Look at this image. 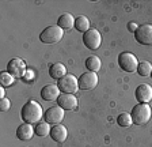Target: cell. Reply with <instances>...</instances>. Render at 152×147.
<instances>
[{
  "label": "cell",
  "mask_w": 152,
  "mask_h": 147,
  "mask_svg": "<svg viewBox=\"0 0 152 147\" xmlns=\"http://www.w3.org/2000/svg\"><path fill=\"white\" fill-rule=\"evenodd\" d=\"M118 64H120L121 70H124L125 72H137L139 61H137L136 56L129 52H122L118 56Z\"/></svg>",
  "instance_id": "5"
},
{
  "label": "cell",
  "mask_w": 152,
  "mask_h": 147,
  "mask_svg": "<svg viewBox=\"0 0 152 147\" xmlns=\"http://www.w3.org/2000/svg\"><path fill=\"white\" fill-rule=\"evenodd\" d=\"M134 96L139 104H148L152 99V87L147 83L139 85L134 90Z\"/></svg>",
  "instance_id": "11"
},
{
  "label": "cell",
  "mask_w": 152,
  "mask_h": 147,
  "mask_svg": "<svg viewBox=\"0 0 152 147\" xmlns=\"http://www.w3.org/2000/svg\"><path fill=\"white\" fill-rule=\"evenodd\" d=\"M10 106H11V104H10L8 98L0 99V110H1V112H7V110L10 109Z\"/></svg>",
  "instance_id": "24"
},
{
  "label": "cell",
  "mask_w": 152,
  "mask_h": 147,
  "mask_svg": "<svg viewBox=\"0 0 152 147\" xmlns=\"http://www.w3.org/2000/svg\"><path fill=\"white\" fill-rule=\"evenodd\" d=\"M49 75H50V78H53V79L60 80L61 78H64L66 75L65 65H64V64H61V63L52 64V67L49 68Z\"/></svg>",
  "instance_id": "16"
},
{
  "label": "cell",
  "mask_w": 152,
  "mask_h": 147,
  "mask_svg": "<svg viewBox=\"0 0 152 147\" xmlns=\"http://www.w3.org/2000/svg\"><path fill=\"white\" fill-rule=\"evenodd\" d=\"M66 136H68V131H66V128L61 124L54 125L50 129V137L54 142H57V143H63L66 139Z\"/></svg>",
  "instance_id": "15"
},
{
  "label": "cell",
  "mask_w": 152,
  "mask_h": 147,
  "mask_svg": "<svg viewBox=\"0 0 152 147\" xmlns=\"http://www.w3.org/2000/svg\"><path fill=\"white\" fill-rule=\"evenodd\" d=\"M0 83L3 87H8L14 83V76L10 72H3L0 75Z\"/></svg>",
  "instance_id": "23"
},
{
  "label": "cell",
  "mask_w": 152,
  "mask_h": 147,
  "mask_svg": "<svg viewBox=\"0 0 152 147\" xmlns=\"http://www.w3.org/2000/svg\"><path fill=\"white\" fill-rule=\"evenodd\" d=\"M3 98H6L4 97V89H3V86H0V99H3Z\"/></svg>",
  "instance_id": "27"
},
{
  "label": "cell",
  "mask_w": 152,
  "mask_h": 147,
  "mask_svg": "<svg viewBox=\"0 0 152 147\" xmlns=\"http://www.w3.org/2000/svg\"><path fill=\"white\" fill-rule=\"evenodd\" d=\"M33 78H34V71H33V70H27V72H26L25 76H23V80H26V82H30Z\"/></svg>",
  "instance_id": "25"
},
{
  "label": "cell",
  "mask_w": 152,
  "mask_h": 147,
  "mask_svg": "<svg viewBox=\"0 0 152 147\" xmlns=\"http://www.w3.org/2000/svg\"><path fill=\"white\" fill-rule=\"evenodd\" d=\"M101 60L96 56H90L87 60H86V68L90 71V72H98L101 70Z\"/></svg>",
  "instance_id": "19"
},
{
  "label": "cell",
  "mask_w": 152,
  "mask_h": 147,
  "mask_svg": "<svg viewBox=\"0 0 152 147\" xmlns=\"http://www.w3.org/2000/svg\"><path fill=\"white\" fill-rule=\"evenodd\" d=\"M57 105L63 108L64 110H72L77 106V98L75 97V94H65L61 93L60 97L57 98Z\"/></svg>",
  "instance_id": "12"
},
{
  "label": "cell",
  "mask_w": 152,
  "mask_h": 147,
  "mask_svg": "<svg viewBox=\"0 0 152 147\" xmlns=\"http://www.w3.org/2000/svg\"><path fill=\"white\" fill-rule=\"evenodd\" d=\"M34 128L31 124H27V123H23L22 125H19L16 128V137L19 140H30L34 135Z\"/></svg>",
  "instance_id": "14"
},
{
  "label": "cell",
  "mask_w": 152,
  "mask_h": 147,
  "mask_svg": "<svg viewBox=\"0 0 152 147\" xmlns=\"http://www.w3.org/2000/svg\"><path fill=\"white\" fill-rule=\"evenodd\" d=\"M75 29L77 32H82V33H86L90 30V21L87 16L84 15H80L77 16L75 19Z\"/></svg>",
  "instance_id": "18"
},
{
  "label": "cell",
  "mask_w": 152,
  "mask_h": 147,
  "mask_svg": "<svg viewBox=\"0 0 152 147\" xmlns=\"http://www.w3.org/2000/svg\"><path fill=\"white\" fill-rule=\"evenodd\" d=\"M117 123H118V125H121V127H124V128L130 127L133 123L132 116H130L129 113H121V115L117 117Z\"/></svg>",
  "instance_id": "22"
},
{
  "label": "cell",
  "mask_w": 152,
  "mask_h": 147,
  "mask_svg": "<svg viewBox=\"0 0 152 147\" xmlns=\"http://www.w3.org/2000/svg\"><path fill=\"white\" fill-rule=\"evenodd\" d=\"M137 27H139V26H137L134 22H129V23H128V30H129V32H133V33H134V32L137 30Z\"/></svg>",
  "instance_id": "26"
},
{
  "label": "cell",
  "mask_w": 152,
  "mask_h": 147,
  "mask_svg": "<svg viewBox=\"0 0 152 147\" xmlns=\"http://www.w3.org/2000/svg\"><path fill=\"white\" fill-rule=\"evenodd\" d=\"M50 124H48L46 121L44 123H37V125L34 127V132L37 136H41V137H45L48 135H50Z\"/></svg>",
  "instance_id": "20"
},
{
  "label": "cell",
  "mask_w": 152,
  "mask_h": 147,
  "mask_svg": "<svg viewBox=\"0 0 152 147\" xmlns=\"http://www.w3.org/2000/svg\"><path fill=\"white\" fill-rule=\"evenodd\" d=\"M57 26L61 27L63 30L72 29V27H75V18H73L71 14H68V12L63 14V15L58 18V21H57Z\"/></svg>",
  "instance_id": "17"
},
{
  "label": "cell",
  "mask_w": 152,
  "mask_h": 147,
  "mask_svg": "<svg viewBox=\"0 0 152 147\" xmlns=\"http://www.w3.org/2000/svg\"><path fill=\"white\" fill-rule=\"evenodd\" d=\"M134 38L141 45H152V25L145 23L139 26L134 32Z\"/></svg>",
  "instance_id": "8"
},
{
  "label": "cell",
  "mask_w": 152,
  "mask_h": 147,
  "mask_svg": "<svg viewBox=\"0 0 152 147\" xmlns=\"http://www.w3.org/2000/svg\"><path fill=\"white\" fill-rule=\"evenodd\" d=\"M101 42H102V37H101L98 30L90 29L88 32H86L84 34H83V44H84L86 48L91 49V51L99 49Z\"/></svg>",
  "instance_id": "6"
},
{
  "label": "cell",
  "mask_w": 152,
  "mask_h": 147,
  "mask_svg": "<svg viewBox=\"0 0 152 147\" xmlns=\"http://www.w3.org/2000/svg\"><path fill=\"white\" fill-rule=\"evenodd\" d=\"M60 94H61V91L57 85H46L41 90V97L45 101H57Z\"/></svg>",
  "instance_id": "13"
},
{
  "label": "cell",
  "mask_w": 152,
  "mask_h": 147,
  "mask_svg": "<svg viewBox=\"0 0 152 147\" xmlns=\"http://www.w3.org/2000/svg\"><path fill=\"white\" fill-rule=\"evenodd\" d=\"M151 76H152V72H151Z\"/></svg>",
  "instance_id": "28"
},
{
  "label": "cell",
  "mask_w": 152,
  "mask_h": 147,
  "mask_svg": "<svg viewBox=\"0 0 152 147\" xmlns=\"http://www.w3.org/2000/svg\"><path fill=\"white\" fill-rule=\"evenodd\" d=\"M7 72H10L14 78H23L25 74L27 72V68H26V63L22 59L14 57L8 61L7 64Z\"/></svg>",
  "instance_id": "7"
},
{
  "label": "cell",
  "mask_w": 152,
  "mask_h": 147,
  "mask_svg": "<svg viewBox=\"0 0 152 147\" xmlns=\"http://www.w3.org/2000/svg\"><path fill=\"white\" fill-rule=\"evenodd\" d=\"M152 72V65L148 61H141L139 63V67H137V74L140 76H149Z\"/></svg>",
  "instance_id": "21"
},
{
  "label": "cell",
  "mask_w": 152,
  "mask_h": 147,
  "mask_svg": "<svg viewBox=\"0 0 152 147\" xmlns=\"http://www.w3.org/2000/svg\"><path fill=\"white\" fill-rule=\"evenodd\" d=\"M151 106L148 104H137L132 109V121L136 125H144L149 121L151 118Z\"/></svg>",
  "instance_id": "2"
},
{
  "label": "cell",
  "mask_w": 152,
  "mask_h": 147,
  "mask_svg": "<svg viewBox=\"0 0 152 147\" xmlns=\"http://www.w3.org/2000/svg\"><path fill=\"white\" fill-rule=\"evenodd\" d=\"M58 89H60L61 93L65 94H75L79 89V82H77V78L72 74H66L64 78H61L57 83Z\"/></svg>",
  "instance_id": "4"
},
{
  "label": "cell",
  "mask_w": 152,
  "mask_h": 147,
  "mask_svg": "<svg viewBox=\"0 0 152 147\" xmlns=\"http://www.w3.org/2000/svg\"><path fill=\"white\" fill-rule=\"evenodd\" d=\"M20 117H22L23 123H27V124H35L44 117V112H42L41 105L34 101V99H30L23 105L22 110H20Z\"/></svg>",
  "instance_id": "1"
},
{
  "label": "cell",
  "mask_w": 152,
  "mask_h": 147,
  "mask_svg": "<svg viewBox=\"0 0 152 147\" xmlns=\"http://www.w3.org/2000/svg\"><path fill=\"white\" fill-rule=\"evenodd\" d=\"M44 118H45V121H46L48 124H53V125L60 124L61 120L64 118V109L60 108L58 105L50 106L49 109L45 110Z\"/></svg>",
  "instance_id": "9"
},
{
  "label": "cell",
  "mask_w": 152,
  "mask_h": 147,
  "mask_svg": "<svg viewBox=\"0 0 152 147\" xmlns=\"http://www.w3.org/2000/svg\"><path fill=\"white\" fill-rule=\"evenodd\" d=\"M64 35V30L61 27L56 25L48 26L45 27V30H42V33L39 34V40L44 44H56L58 42Z\"/></svg>",
  "instance_id": "3"
},
{
  "label": "cell",
  "mask_w": 152,
  "mask_h": 147,
  "mask_svg": "<svg viewBox=\"0 0 152 147\" xmlns=\"http://www.w3.org/2000/svg\"><path fill=\"white\" fill-rule=\"evenodd\" d=\"M80 90H91L98 85V75L96 72H84L77 78Z\"/></svg>",
  "instance_id": "10"
}]
</instances>
